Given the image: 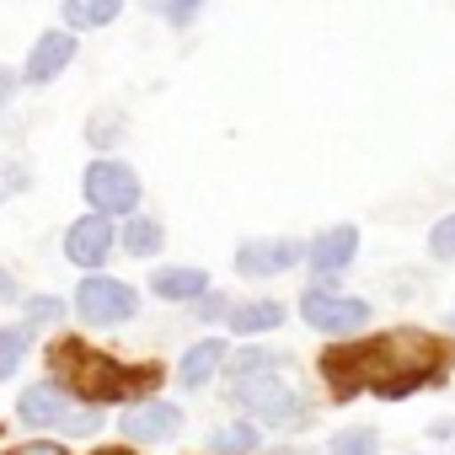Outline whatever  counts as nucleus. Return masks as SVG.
I'll list each match as a JSON object with an SVG mask.
<instances>
[{"instance_id": "obj_1", "label": "nucleus", "mask_w": 455, "mask_h": 455, "mask_svg": "<svg viewBox=\"0 0 455 455\" xmlns=\"http://www.w3.org/2000/svg\"><path fill=\"white\" fill-rule=\"evenodd\" d=\"M322 375H327V386H332L338 402H348L359 391L402 402L412 391L444 386L450 348L434 343L418 327H396V332H380V338H364V343H338L332 354H322Z\"/></svg>"}, {"instance_id": "obj_2", "label": "nucleus", "mask_w": 455, "mask_h": 455, "mask_svg": "<svg viewBox=\"0 0 455 455\" xmlns=\"http://www.w3.org/2000/svg\"><path fill=\"white\" fill-rule=\"evenodd\" d=\"M49 364H54V380L76 402H92V407L134 402V396H150V386H161V364H124V359L92 348L86 338H60L49 348Z\"/></svg>"}, {"instance_id": "obj_3", "label": "nucleus", "mask_w": 455, "mask_h": 455, "mask_svg": "<svg viewBox=\"0 0 455 455\" xmlns=\"http://www.w3.org/2000/svg\"><path fill=\"white\" fill-rule=\"evenodd\" d=\"M231 407H242L247 418L268 423V428H300L311 418V402L300 396V386L284 375V370H268V375H242L225 386Z\"/></svg>"}, {"instance_id": "obj_4", "label": "nucleus", "mask_w": 455, "mask_h": 455, "mask_svg": "<svg viewBox=\"0 0 455 455\" xmlns=\"http://www.w3.org/2000/svg\"><path fill=\"white\" fill-rule=\"evenodd\" d=\"M338 279H343V274H311V284L300 290V316H306V327L322 332V338H354V332H364L370 316H375V306H370L364 295H343Z\"/></svg>"}, {"instance_id": "obj_5", "label": "nucleus", "mask_w": 455, "mask_h": 455, "mask_svg": "<svg viewBox=\"0 0 455 455\" xmlns=\"http://www.w3.org/2000/svg\"><path fill=\"white\" fill-rule=\"evenodd\" d=\"M70 306H76V316L86 327H124V322L140 316V290L129 279H113V274L97 268V274L81 279V290L70 295Z\"/></svg>"}, {"instance_id": "obj_6", "label": "nucleus", "mask_w": 455, "mask_h": 455, "mask_svg": "<svg viewBox=\"0 0 455 455\" xmlns=\"http://www.w3.org/2000/svg\"><path fill=\"white\" fill-rule=\"evenodd\" d=\"M81 193H86V204H92L97 214H134L140 198H145L140 172H134L129 161H118V156H97V161L86 166V177H81Z\"/></svg>"}, {"instance_id": "obj_7", "label": "nucleus", "mask_w": 455, "mask_h": 455, "mask_svg": "<svg viewBox=\"0 0 455 455\" xmlns=\"http://www.w3.org/2000/svg\"><path fill=\"white\" fill-rule=\"evenodd\" d=\"M182 407L172 402V396H134V402H124V418H118V434L129 439V444H172L177 434H182Z\"/></svg>"}, {"instance_id": "obj_8", "label": "nucleus", "mask_w": 455, "mask_h": 455, "mask_svg": "<svg viewBox=\"0 0 455 455\" xmlns=\"http://www.w3.org/2000/svg\"><path fill=\"white\" fill-rule=\"evenodd\" d=\"M113 247H118V231H113V214H81V220H70V231H65V258L76 263V268H86V274H97V268H108L113 263Z\"/></svg>"}, {"instance_id": "obj_9", "label": "nucleus", "mask_w": 455, "mask_h": 455, "mask_svg": "<svg viewBox=\"0 0 455 455\" xmlns=\"http://www.w3.org/2000/svg\"><path fill=\"white\" fill-rule=\"evenodd\" d=\"M300 263H306V242H295V236H252L236 247L242 279H274V274H290Z\"/></svg>"}, {"instance_id": "obj_10", "label": "nucleus", "mask_w": 455, "mask_h": 455, "mask_svg": "<svg viewBox=\"0 0 455 455\" xmlns=\"http://www.w3.org/2000/svg\"><path fill=\"white\" fill-rule=\"evenodd\" d=\"M70 412H76V396H70L60 380L22 386V396H17V418H22L28 428H65Z\"/></svg>"}, {"instance_id": "obj_11", "label": "nucleus", "mask_w": 455, "mask_h": 455, "mask_svg": "<svg viewBox=\"0 0 455 455\" xmlns=\"http://www.w3.org/2000/svg\"><path fill=\"white\" fill-rule=\"evenodd\" d=\"M359 258V225H327L306 242V268L311 274H348V263Z\"/></svg>"}, {"instance_id": "obj_12", "label": "nucleus", "mask_w": 455, "mask_h": 455, "mask_svg": "<svg viewBox=\"0 0 455 455\" xmlns=\"http://www.w3.org/2000/svg\"><path fill=\"white\" fill-rule=\"evenodd\" d=\"M225 359H231V343L225 338H198V343H188L182 348V359H177V391H204V386H214V375L225 370Z\"/></svg>"}, {"instance_id": "obj_13", "label": "nucleus", "mask_w": 455, "mask_h": 455, "mask_svg": "<svg viewBox=\"0 0 455 455\" xmlns=\"http://www.w3.org/2000/svg\"><path fill=\"white\" fill-rule=\"evenodd\" d=\"M70 60H76V33H70V28L44 33V38L33 44L28 65H22V86H49L54 76H65V70H70Z\"/></svg>"}, {"instance_id": "obj_14", "label": "nucleus", "mask_w": 455, "mask_h": 455, "mask_svg": "<svg viewBox=\"0 0 455 455\" xmlns=\"http://www.w3.org/2000/svg\"><path fill=\"white\" fill-rule=\"evenodd\" d=\"M118 247H124V258H134V263H150V258H161V247H166V225L156 220V214H124V231H118Z\"/></svg>"}, {"instance_id": "obj_15", "label": "nucleus", "mask_w": 455, "mask_h": 455, "mask_svg": "<svg viewBox=\"0 0 455 455\" xmlns=\"http://www.w3.org/2000/svg\"><path fill=\"white\" fill-rule=\"evenodd\" d=\"M225 327H231L236 338H263V332L284 327V300H274V295L236 300V306H231V316H225Z\"/></svg>"}, {"instance_id": "obj_16", "label": "nucleus", "mask_w": 455, "mask_h": 455, "mask_svg": "<svg viewBox=\"0 0 455 455\" xmlns=\"http://www.w3.org/2000/svg\"><path fill=\"white\" fill-rule=\"evenodd\" d=\"M204 290H209V274H204V268L166 263V268L150 274V295H156V300H172V306H193Z\"/></svg>"}, {"instance_id": "obj_17", "label": "nucleus", "mask_w": 455, "mask_h": 455, "mask_svg": "<svg viewBox=\"0 0 455 455\" xmlns=\"http://www.w3.org/2000/svg\"><path fill=\"white\" fill-rule=\"evenodd\" d=\"M204 450H209V455H258V450H263V423L242 412V418H231V423L209 428Z\"/></svg>"}, {"instance_id": "obj_18", "label": "nucleus", "mask_w": 455, "mask_h": 455, "mask_svg": "<svg viewBox=\"0 0 455 455\" xmlns=\"http://www.w3.org/2000/svg\"><path fill=\"white\" fill-rule=\"evenodd\" d=\"M268 370H290V354L284 348H268V343H242L231 359H225V375L242 380V375H268Z\"/></svg>"}, {"instance_id": "obj_19", "label": "nucleus", "mask_w": 455, "mask_h": 455, "mask_svg": "<svg viewBox=\"0 0 455 455\" xmlns=\"http://www.w3.org/2000/svg\"><path fill=\"white\" fill-rule=\"evenodd\" d=\"M33 354V327L28 322H12V327H0V386H6Z\"/></svg>"}, {"instance_id": "obj_20", "label": "nucleus", "mask_w": 455, "mask_h": 455, "mask_svg": "<svg viewBox=\"0 0 455 455\" xmlns=\"http://www.w3.org/2000/svg\"><path fill=\"white\" fill-rule=\"evenodd\" d=\"M118 12H124V0H65V28L92 33V28H108Z\"/></svg>"}, {"instance_id": "obj_21", "label": "nucleus", "mask_w": 455, "mask_h": 455, "mask_svg": "<svg viewBox=\"0 0 455 455\" xmlns=\"http://www.w3.org/2000/svg\"><path fill=\"white\" fill-rule=\"evenodd\" d=\"M322 455H380V428H364V423L338 428V434L322 444Z\"/></svg>"}, {"instance_id": "obj_22", "label": "nucleus", "mask_w": 455, "mask_h": 455, "mask_svg": "<svg viewBox=\"0 0 455 455\" xmlns=\"http://www.w3.org/2000/svg\"><path fill=\"white\" fill-rule=\"evenodd\" d=\"M150 6L161 12V22H166V28H193V22H198V12H204V0H150Z\"/></svg>"}, {"instance_id": "obj_23", "label": "nucleus", "mask_w": 455, "mask_h": 455, "mask_svg": "<svg viewBox=\"0 0 455 455\" xmlns=\"http://www.w3.org/2000/svg\"><path fill=\"white\" fill-rule=\"evenodd\" d=\"M428 258L434 263H455V214H444L428 231Z\"/></svg>"}, {"instance_id": "obj_24", "label": "nucleus", "mask_w": 455, "mask_h": 455, "mask_svg": "<svg viewBox=\"0 0 455 455\" xmlns=\"http://www.w3.org/2000/svg\"><path fill=\"white\" fill-rule=\"evenodd\" d=\"M28 306V327H54L60 316H65V300L60 295H33V300H22Z\"/></svg>"}, {"instance_id": "obj_25", "label": "nucleus", "mask_w": 455, "mask_h": 455, "mask_svg": "<svg viewBox=\"0 0 455 455\" xmlns=\"http://www.w3.org/2000/svg\"><path fill=\"white\" fill-rule=\"evenodd\" d=\"M231 306H236V300H231V295H220V290H204V295L193 300L198 322H209V327H214V322H225V316H231Z\"/></svg>"}, {"instance_id": "obj_26", "label": "nucleus", "mask_w": 455, "mask_h": 455, "mask_svg": "<svg viewBox=\"0 0 455 455\" xmlns=\"http://www.w3.org/2000/svg\"><path fill=\"white\" fill-rule=\"evenodd\" d=\"M118 134H124V118H118V113H97V118H92V129H86V140H92L97 150L118 145Z\"/></svg>"}, {"instance_id": "obj_27", "label": "nucleus", "mask_w": 455, "mask_h": 455, "mask_svg": "<svg viewBox=\"0 0 455 455\" xmlns=\"http://www.w3.org/2000/svg\"><path fill=\"white\" fill-rule=\"evenodd\" d=\"M6 455H70V450L54 444V439H28V444H17V450H6Z\"/></svg>"}, {"instance_id": "obj_28", "label": "nucleus", "mask_w": 455, "mask_h": 455, "mask_svg": "<svg viewBox=\"0 0 455 455\" xmlns=\"http://www.w3.org/2000/svg\"><path fill=\"white\" fill-rule=\"evenodd\" d=\"M428 439H439V444H455V418H434V423H428Z\"/></svg>"}, {"instance_id": "obj_29", "label": "nucleus", "mask_w": 455, "mask_h": 455, "mask_svg": "<svg viewBox=\"0 0 455 455\" xmlns=\"http://www.w3.org/2000/svg\"><path fill=\"white\" fill-rule=\"evenodd\" d=\"M17 81H22V76H12L6 65H0V108H6V102L17 97Z\"/></svg>"}, {"instance_id": "obj_30", "label": "nucleus", "mask_w": 455, "mask_h": 455, "mask_svg": "<svg viewBox=\"0 0 455 455\" xmlns=\"http://www.w3.org/2000/svg\"><path fill=\"white\" fill-rule=\"evenodd\" d=\"M6 300H17V274L0 268V306H6Z\"/></svg>"}, {"instance_id": "obj_31", "label": "nucleus", "mask_w": 455, "mask_h": 455, "mask_svg": "<svg viewBox=\"0 0 455 455\" xmlns=\"http://www.w3.org/2000/svg\"><path fill=\"white\" fill-rule=\"evenodd\" d=\"M444 327H450V338H455V311H450V316H444Z\"/></svg>"}, {"instance_id": "obj_32", "label": "nucleus", "mask_w": 455, "mask_h": 455, "mask_svg": "<svg viewBox=\"0 0 455 455\" xmlns=\"http://www.w3.org/2000/svg\"><path fill=\"white\" fill-rule=\"evenodd\" d=\"M108 455H113V450H108ZM118 455H124V450H118Z\"/></svg>"}]
</instances>
